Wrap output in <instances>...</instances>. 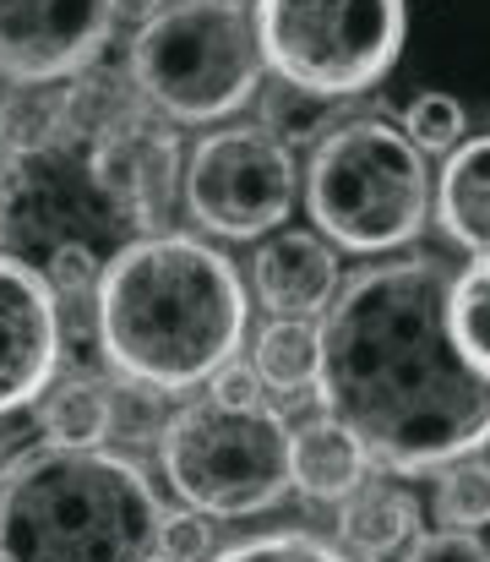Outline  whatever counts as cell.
<instances>
[{"mask_svg": "<svg viewBox=\"0 0 490 562\" xmlns=\"http://www.w3.org/2000/svg\"><path fill=\"white\" fill-rule=\"evenodd\" d=\"M447 290L442 257L371 262L338 284L317 323L322 372L311 393L392 475H436L490 448V376L453 345Z\"/></svg>", "mask_w": 490, "mask_h": 562, "instance_id": "6da1fadb", "label": "cell"}, {"mask_svg": "<svg viewBox=\"0 0 490 562\" xmlns=\"http://www.w3.org/2000/svg\"><path fill=\"white\" fill-rule=\"evenodd\" d=\"M99 350L148 393H191L246 345V279L202 235H137L104 262Z\"/></svg>", "mask_w": 490, "mask_h": 562, "instance_id": "7a4b0ae2", "label": "cell"}, {"mask_svg": "<svg viewBox=\"0 0 490 562\" xmlns=\"http://www.w3.org/2000/svg\"><path fill=\"white\" fill-rule=\"evenodd\" d=\"M163 503L110 448H33L0 470V547L16 562H148Z\"/></svg>", "mask_w": 490, "mask_h": 562, "instance_id": "3957f363", "label": "cell"}, {"mask_svg": "<svg viewBox=\"0 0 490 562\" xmlns=\"http://www.w3.org/2000/svg\"><path fill=\"white\" fill-rule=\"evenodd\" d=\"M300 196L327 246L354 257L403 251L436 213L425 154L403 137V126L376 115L327 126L300 176Z\"/></svg>", "mask_w": 490, "mask_h": 562, "instance_id": "277c9868", "label": "cell"}, {"mask_svg": "<svg viewBox=\"0 0 490 562\" xmlns=\"http://www.w3.org/2000/svg\"><path fill=\"white\" fill-rule=\"evenodd\" d=\"M132 82L174 126H224L262 99L267 60L251 0H174L143 16L132 38Z\"/></svg>", "mask_w": 490, "mask_h": 562, "instance_id": "5b68a950", "label": "cell"}, {"mask_svg": "<svg viewBox=\"0 0 490 562\" xmlns=\"http://www.w3.org/2000/svg\"><path fill=\"white\" fill-rule=\"evenodd\" d=\"M295 431L273 404L196 398L169 415L159 437L163 481L207 519H257L295 492Z\"/></svg>", "mask_w": 490, "mask_h": 562, "instance_id": "8992f818", "label": "cell"}, {"mask_svg": "<svg viewBox=\"0 0 490 562\" xmlns=\"http://www.w3.org/2000/svg\"><path fill=\"white\" fill-rule=\"evenodd\" d=\"M262 60L311 99H360L403 55V0H251Z\"/></svg>", "mask_w": 490, "mask_h": 562, "instance_id": "52a82bcc", "label": "cell"}, {"mask_svg": "<svg viewBox=\"0 0 490 562\" xmlns=\"http://www.w3.org/2000/svg\"><path fill=\"white\" fill-rule=\"evenodd\" d=\"M180 196L185 213L202 224V235L262 240L278 224H289L300 202V159L267 126L224 121L191 143L180 170Z\"/></svg>", "mask_w": 490, "mask_h": 562, "instance_id": "ba28073f", "label": "cell"}, {"mask_svg": "<svg viewBox=\"0 0 490 562\" xmlns=\"http://www.w3.org/2000/svg\"><path fill=\"white\" fill-rule=\"evenodd\" d=\"M121 22V0H0V77L71 82Z\"/></svg>", "mask_w": 490, "mask_h": 562, "instance_id": "9c48e42d", "label": "cell"}, {"mask_svg": "<svg viewBox=\"0 0 490 562\" xmlns=\"http://www.w3.org/2000/svg\"><path fill=\"white\" fill-rule=\"evenodd\" d=\"M60 376V301L44 268L0 251V420L33 409Z\"/></svg>", "mask_w": 490, "mask_h": 562, "instance_id": "30bf717a", "label": "cell"}, {"mask_svg": "<svg viewBox=\"0 0 490 562\" xmlns=\"http://www.w3.org/2000/svg\"><path fill=\"white\" fill-rule=\"evenodd\" d=\"M93 181L132 224L153 229L169 218L174 191H180V148L169 132H153L143 121L104 126L93 148Z\"/></svg>", "mask_w": 490, "mask_h": 562, "instance_id": "8fae6325", "label": "cell"}, {"mask_svg": "<svg viewBox=\"0 0 490 562\" xmlns=\"http://www.w3.org/2000/svg\"><path fill=\"white\" fill-rule=\"evenodd\" d=\"M251 295L273 317H322L338 295V251L311 229L267 235L251 257Z\"/></svg>", "mask_w": 490, "mask_h": 562, "instance_id": "7c38bea8", "label": "cell"}, {"mask_svg": "<svg viewBox=\"0 0 490 562\" xmlns=\"http://www.w3.org/2000/svg\"><path fill=\"white\" fill-rule=\"evenodd\" d=\"M289 464H295V492L311 497V503H343V497H354L371 481L365 442L343 420H332L327 409L311 415L306 426H295Z\"/></svg>", "mask_w": 490, "mask_h": 562, "instance_id": "4fadbf2b", "label": "cell"}, {"mask_svg": "<svg viewBox=\"0 0 490 562\" xmlns=\"http://www.w3.org/2000/svg\"><path fill=\"white\" fill-rule=\"evenodd\" d=\"M436 224L469 257L490 251V132L447 154V165L436 176Z\"/></svg>", "mask_w": 490, "mask_h": 562, "instance_id": "5bb4252c", "label": "cell"}, {"mask_svg": "<svg viewBox=\"0 0 490 562\" xmlns=\"http://www.w3.org/2000/svg\"><path fill=\"white\" fill-rule=\"evenodd\" d=\"M420 536V497L403 486H360L338 503V547L360 562L398 558Z\"/></svg>", "mask_w": 490, "mask_h": 562, "instance_id": "9a60e30c", "label": "cell"}, {"mask_svg": "<svg viewBox=\"0 0 490 562\" xmlns=\"http://www.w3.org/2000/svg\"><path fill=\"white\" fill-rule=\"evenodd\" d=\"M38 426L55 448H104L115 431V398L88 376H55L38 398Z\"/></svg>", "mask_w": 490, "mask_h": 562, "instance_id": "2e32d148", "label": "cell"}, {"mask_svg": "<svg viewBox=\"0 0 490 562\" xmlns=\"http://www.w3.org/2000/svg\"><path fill=\"white\" fill-rule=\"evenodd\" d=\"M251 367L262 376V387H273V393L317 387V372H322V328H317V317H273L257 334V345H251Z\"/></svg>", "mask_w": 490, "mask_h": 562, "instance_id": "e0dca14e", "label": "cell"}, {"mask_svg": "<svg viewBox=\"0 0 490 562\" xmlns=\"http://www.w3.org/2000/svg\"><path fill=\"white\" fill-rule=\"evenodd\" d=\"M71 126V93H55V82H16L0 104V137L16 154H38Z\"/></svg>", "mask_w": 490, "mask_h": 562, "instance_id": "ac0fdd59", "label": "cell"}, {"mask_svg": "<svg viewBox=\"0 0 490 562\" xmlns=\"http://www.w3.org/2000/svg\"><path fill=\"white\" fill-rule=\"evenodd\" d=\"M447 328H453V345L464 350V361L480 376H490V251L469 257V268L453 273Z\"/></svg>", "mask_w": 490, "mask_h": 562, "instance_id": "d6986e66", "label": "cell"}, {"mask_svg": "<svg viewBox=\"0 0 490 562\" xmlns=\"http://www.w3.org/2000/svg\"><path fill=\"white\" fill-rule=\"evenodd\" d=\"M436 519L447 530H486L490 525V464L486 459H453L436 470Z\"/></svg>", "mask_w": 490, "mask_h": 562, "instance_id": "ffe728a7", "label": "cell"}, {"mask_svg": "<svg viewBox=\"0 0 490 562\" xmlns=\"http://www.w3.org/2000/svg\"><path fill=\"white\" fill-rule=\"evenodd\" d=\"M213 562H360V558H349L338 541L311 536V530H267V536H251L240 547H224Z\"/></svg>", "mask_w": 490, "mask_h": 562, "instance_id": "44dd1931", "label": "cell"}, {"mask_svg": "<svg viewBox=\"0 0 490 562\" xmlns=\"http://www.w3.org/2000/svg\"><path fill=\"white\" fill-rule=\"evenodd\" d=\"M464 104L453 93H420L409 110H403V137L420 148V154H453L464 143Z\"/></svg>", "mask_w": 490, "mask_h": 562, "instance_id": "7402d4cb", "label": "cell"}, {"mask_svg": "<svg viewBox=\"0 0 490 562\" xmlns=\"http://www.w3.org/2000/svg\"><path fill=\"white\" fill-rule=\"evenodd\" d=\"M44 279L55 290V301H82V295H99V279H104V262L93 257V246L82 240H60L44 262Z\"/></svg>", "mask_w": 490, "mask_h": 562, "instance_id": "603a6c76", "label": "cell"}, {"mask_svg": "<svg viewBox=\"0 0 490 562\" xmlns=\"http://www.w3.org/2000/svg\"><path fill=\"white\" fill-rule=\"evenodd\" d=\"M159 552L169 562H213L218 547H213V519L196 514V508H163V525H159Z\"/></svg>", "mask_w": 490, "mask_h": 562, "instance_id": "cb8c5ba5", "label": "cell"}, {"mask_svg": "<svg viewBox=\"0 0 490 562\" xmlns=\"http://www.w3.org/2000/svg\"><path fill=\"white\" fill-rule=\"evenodd\" d=\"M398 562H490V541L480 530H420Z\"/></svg>", "mask_w": 490, "mask_h": 562, "instance_id": "d4e9b609", "label": "cell"}, {"mask_svg": "<svg viewBox=\"0 0 490 562\" xmlns=\"http://www.w3.org/2000/svg\"><path fill=\"white\" fill-rule=\"evenodd\" d=\"M207 398H224V404H262V376L257 367H246L240 356L224 361L218 372L207 376Z\"/></svg>", "mask_w": 490, "mask_h": 562, "instance_id": "484cf974", "label": "cell"}, {"mask_svg": "<svg viewBox=\"0 0 490 562\" xmlns=\"http://www.w3.org/2000/svg\"><path fill=\"white\" fill-rule=\"evenodd\" d=\"M163 5H174V0H121V16H126V11H132V16H153Z\"/></svg>", "mask_w": 490, "mask_h": 562, "instance_id": "4316f807", "label": "cell"}, {"mask_svg": "<svg viewBox=\"0 0 490 562\" xmlns=\"http://www.w3.org/2000/svg\"><path fill=\"white\" fill-rule=\"evenodd\" d=\"M5 213H11V181H5V170H0V229H5Z\"/></svg>", "mask_w": 490, "mask_h": 562, "instance_id": "83f0119b", "label": "cell"}, {"mask_svg": "<svg viewBox=\"0 0 490 562\" xmlns=\"http://www.w3.org/2000/svg\"><path fill=\"white\" fill-rule=\"evenodd\" d=\"M0 562H16V558H11V552H5V547H0Z\"/></svg>", "mask_w": 490, "mask_h": 562, "instance_id": "f1b7e54d", "label": "cell"}, {"mask_svg": "<svg viewBox=\"0 0 490 562\" xmlns=\"http://www.w3.org/2000/svg\"><path fill=\"white\" fill-rule=\"evenodd\" d=\"M148 562H169V558H163V552H153V558H148Z\"/></svg>", "mask_w": 490, "mask_h": 562, "instance_id": "f546056e", "label": "cell"}]
</instances>
